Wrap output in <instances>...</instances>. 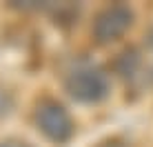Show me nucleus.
I'll use <instances>...</instances> for the list:
<instances>
[{"mask_svg": "<svg viewBox=\"0 0 153 147\" xmlns=\"http://www.w3.org/2000/svg\"><path fill=\"white\" fill-rule=\"evenodd\" d=\"M98 147H129V145L120 143V140H107V143H102V145H98Z\"/></svg>", "mask_w": 153, "mask_h": 147, "instance_id": "39448f33", "label": "nucleus"}, {"mask_svg": "<svg viewBox=\"0 0 153 147\" xmlns=\"http://www.w3.org/2000/svg\"><path fill=\"white\" fill-rule=\"evenodd\" d=\"M33 123L38 127V132L56 145H65L73 136V120L69 116V112L51 98H42L36 105Z\"/></svg>", "mask_w": 153, "mask_h": 147, "instance_id": "f03ea898", "label": "nucleus"}, {"mask_svg": "<svg viewBox=\"0 0 153 147\" xmlns=\"http://www.w3.org/2000/svg\"><path fill=\"white\" fill-rule=\"evenodd\" d=\"M13 107H16L13 94L9 92V89H4L2 85H0V118L9 116V114L13 112Z\"/></svg>", "mask_w": 153, "mask_h": 147, "instance_id": "20e7f679", "label": "nucleus"}, {"mask_svg": "<svg viewBox=\"0 0 153 147\" xmlns=\"http://www.w3.org/2000/svg\"><path fill=\"white\" fill-rule=\"evenodd\" d=\"M65 89L73 100L93 105V103H102L111 94V82L100 67L82 65L69 71V76L65 80Z\"/></svg>", "mask_w": 153, "mask_h": 147, "instance_id": "f257e3e1", "label": "nucleus"}, {"mask_svg": "<svg viewBox=\"0 0 153 147\" xmlns=\"http://www.w3.org/2000/svg\"><path fill=\"white\" fill-rule=\"evenodd\" d=\"M149 43H151V47H153V29H151V36H149Z\"/></svg>", "mask_w": 153, "mask_h": 147, "instance_id": "0eeeda50", "label": "nucleus"}, {"mask_svg": "<svg viewBox=\"0 0 153 147\" xmlns=\"http://www.w3.org/2000/svg\"><path fill=\"white\" fill-rule=\"evenodd\" d=\"M0 147H31V145H27V143H16V140H11V143H2Z\"/></svg>", "mask_w": 153, "mask_h": 147, "instance_id": "423d86ee", "label": "nucleus"}, {"mask_svg": "<svg viewBox=\"0 0 153 147\" xmlns=\"http://www.w3.org/2000/svg\"><path fill=\"white\" fill-rule=\"evenodd\" d=\"M133 22V11L124 4L104 7L93 20V38L100 45H109L120 40Z\"/></svg>", "mask_w": 153, "mask_h": 147, "instance_id": "7ed1b4c3", "label": "nucleus"}]
</instances>
